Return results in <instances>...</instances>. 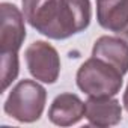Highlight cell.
Masks as SVG:
<instances>
[{"label": "cell", "instance_id": "cell-1", "mask_svg": "<svg viewBox=\"0 0 128 128\" xmlns=\"http://www.w3.org/2000/svg\"><path fill=\"white\" fill-rule=\"evenodd\" d=\"M77 86L88 96H114L124 84V74L95 56L84 60L76 76Z\"/></svg>", "mask_w": 128, "mask_h": 128}, {"label": "cell", "instance_id": "cell-2", "mask_svg": "<svg viewBox=\"0 0 128 128\" xmlns=\"http://www.w3.org/2000/svg\"><path fill=\"white\" fill-rule=\"evenodd\" d=\"M47 104L45 88L35 80H20L9 92L3 110L8 116L21 124L39 120Z\"/></svg>", "mask_w": 128, "mask_h": 128}, {"label": "cell", "instance_id": "cell-3", "mask_svg": "<svg viewBox=\"0 0 128 128\" xmlns=\"http://www.w3.org/2000/svg\"><path fill=\"white\" fill-rule=\"evenodd\" d=\"M90 20L92 6L89 0H57L53 21L44 36L56 41L68 39L72 35L84 32Z\"/></svg>", "mask_w": 128, "mask_h": 128}, {"label": "cell", "instance_id": "cell-4", "mask_svg": "<svg viewBox=\"0 0 128 128\" xmlns=\"http://www.w3.org/2000/svg\"><path fill=\"white\" fill-rule=\"evenodd\" d=\"M26 66L32 77L45 84H53L57 82L60 74V56L57 50L45 42L35 41L24 50Z\"/></svg>", "mask_w": 128, "mask_h": 128}, {"label": "cell", "instance_id": "cell-5", "mask_svg": "<svg viewBox=\"0 0 128 128\" xmlns=\"http://www.w3.org/2000/svg\"><path fill=\"white\" fill-rule=\"evenodd\" d=\"M0 26V56H18L26 39V17L14 3L3 2Z\"/></svg>", "mask_w": 128, "mask_h": 128}, {"label": "cell", "instance_id": "cell-6", "mask_svg": "<svg viewBox=\"0 0 128 128\" xmlns=\"http://www.w3.org/2000/svg\"><path fill=\"white\" fill-rule=\"evenodd\" d=\"M98 24L128 41V0H96Z\"/></svg>", "mask_w": 128, "mask_h": 128}, {"label": "cell", "instance_id": "cell-7", "mask_svg": "<svg viewBox=\"0 0 128 128\" xmlns=\"http://www.w3.org/2000/svg\"><path fill=\"white\" fill-rule=\"evenodd\" d=\"M84 108L86 104L78 95L63 92L53 100L48 108V119L57 126H71L84 118Z\"/></svg>", "mask_w": 128, "mask_h": 128}, {"label": "cell", "instance_id": "cell-8", "mask_svg": "<svg viewBox=\"0 0 128 128\" xmlns=\"http://www.w3.org/2000/svg\"><path fill=\"white\" fill-rule=\"evenodd\" d=\"M84 118L94 126H113L122 120V106L113 96H89Z\"/></svg>", "mask_w": 128, "mask_h": 128}, {"label": "cell", "instance_id": "cell-9", "mask_svg": "<svg viewBox=\"0 0 128 128\" xmlns=\"http://www.w3.org/2000/svg\"><path fill=\"white\" fill-rule=\"evenodd\" d=\"M92 56L106 60L124 76L128 72V41L120 36H100L92 47Z\"/></svg>", "mask_w": 128, "mask_h": 128}, {"label": "cell", "instance_id": "cell-10", "mask_svg": "<svg viewBox=\"0 0 128 128\" xmlns=\"http://www.w3.org/2000/svg\"><path fill=\"white\" fill-rule=\"evenodd\" d=\"M26 21L41 35H45L53 21L57 0H21Z\"/></svg>", "mask_w": 128, "mask_h": 128}, {"label": "cell", "instance_id": "cell-11", "mask_svg": "<svg viewBox=\"0 0 128 128\" xmlns=\"http://www.w3.org/2000/svg\"><path fill=\"white\" fill-rule=\"evenodd\" d=\"M20 62L18 56H2V92H5L18 77Z\"/></svg>", "mask_w": 128, "mask_h": 128}, {"label": "cell", "instance_id": "cell-12", "mask_svg": "<svg viewBox=\"0 0 128 128\" xmlns=\"http://www.w3.org/2000/svg\"><path fill=\"white\" fill-rule=\"evenodd\" d=\"M122 104H124L125 110L128 112V84H126V89H125V92H124V96H122Z\"/></svg>", "mask_w": 128, "mask_h": 128}]
</instances>
